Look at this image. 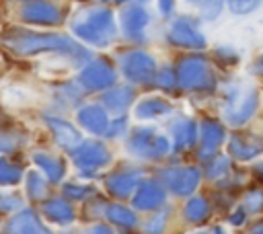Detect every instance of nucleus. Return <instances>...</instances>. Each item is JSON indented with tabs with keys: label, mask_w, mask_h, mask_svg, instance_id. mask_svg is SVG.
Here are the masks:
<instances>
[{
	"label": "nucleus",
	"mask_w": 263,
	"mask_h": 234,
	"mask_svg": "<svg viewBox=\"0 0 263 234\" xmlns=\"http://www.w3.org/2000/svg\"><path fill=\"white\" fill-rule=\"evenodd\" d=\"M226 170H228V158H226V156H214V158L208 162V166H205V174H208L210 179H216V177L224 174Z\"/></svg>",
	"instance_id": "cd10ccee"
},
{
	"label": "nucleus",
	"mask_w": 263,
	"mask_h": 234,
	"mask_svg": "<svg viewBox=\"0 0 263 234\" xmlns=\"http://www.w3.org/2000/svg\"><path fill=\"white\" fill-rule=\"evenodd\" d=\"M255 109H257V92L255 90H247V92L234 96L228 103V107L224 111V117H226V121L230 125H242L245 121L251 119Z\"/></svg>",
	"instance_id": "1a4fd4ad"
},
{
	"label": "nucleus",
	"mask_w": 263,
	"mask_h": 234,
	"mask_svg": "<svg viewBox=\"0 0 263 234\" xmlns=\"http://www.w3.org/2000/svg\"><path fill=\"white\" fill-rule=\"evenodd\" d=\"M132 99H134V90H132L129 86H115V88H111V90L103 96V103H105V107L111 109L113 113H121V111H125V109L129 107Z\"/></svg>",
	"instance_id": "412c9836"
},
{
	"label": "nucleus",
	"mask_w": 263,
	"mask_h": 234,
	"mask_svg": "<svg viewBox=\"0 0 263 234\" xmlns=\"http://www.w3.org/2000/svg\"><path fill=\"white\" fill-rule=\"evenodd\" d=\"M228 150L234 158L238 160H251L255 158L259 152H263V140L259 138H242V135H234L228 144Z\"/></svg>",
	"instance_id": "f3484780"
},
{
	"label": "nucleus",
	"mask_w": 263,
	"mask_h": 234,
	"mask_svg": "<svg viewBox=\"0 0 263 234\" xmlns=\"http://www.w3.org/2000/svg\"><path fill=\"white\" fill-rule=\"evenodd\" d=\"M185 216H187L191 222H201V220H205V216H208V203H205V199H201V197L189 199L187 205H185Z\"/></svg>",
	"instance_id": "a878e982"
},
{
	"label": "nucleus",
	"mask_w": 263,
	"mask_h": 234,
	"mask_svg": "<svg viewBox=\"0 0 263 234\" xmlns=\"http://www.w3.org/2000/svg\"><path fill=\"white\" fill-rule=\"evenodd\" d=\"M226 2L234 14H247V12L255 10L263 0H226Z\"/></svg>",
	"instance_id": "7c9ffc66"
},
{
	"label": "nucleus",
	"mask_w": 263,
	"mask_h": 234,
	"mask_svg": "<svg viewBox=\"0 0 263 234\" xmlns=\"http://www.w3.org/2000/svg\"><path fill=\"white\" fill-rule=\"evenodd\" d=\"M121 25L127 37L132 39H142L144 29L148 25V12L142 6H129L121 14Z\"/></svg>",
	"instance_id": "2eb2a0df"
},
{
	"label": "nucleus",
	"mask_w": 263,
	"mask_h": 234,
	"mask_svg": "<svg viewBox=\"0 0 263 234\" xmlns=\"http://www.w3.org/2000/svg\"><path fill=\"white\" fill-rule=\"evenodd\" d=\"M72 160L80 170L99 168L109 162V150L99 142H80L72 148Z\"/></svg>",
	"instance_id": "6e6552de"
},
{
	"label": "nucleus",
	"mask_w": 263,
	"mask_h": 234,
	"mask_svg": "<svg viewBox=\"0 0 263 234\" xmlns=\"http://www.w3.org/2000/svg\"><path fill=\"white\" fill-rule=\"evenodd\" d=\"M43 211H45V216H47L49 220H53V222H58V224H68V222L74 220V209H72V205H70L68 201H64V199H51L49 203H45Z\"/></svg>",
	"instance_id": "5701e85b"
},
{
	"label": "nucleus",
	"mask_w": 263,
	"mask_h": 234,
	"mask_svg": "<svg viewBox=\"0 0 263 234\" xmlns=\"http://www.w3.org/2000/svg\"><path fill=\"white\" fill-rule=\"evenodd\" d=\"M8 43L18 51V53H41V51H62V53H72V55H84L86 51L80 49L72 39L55 33H27L16 39H8Z\"/></svg>",
	"instance_id": "f03ea898"
},
{
	"label": "nucleus",
	"mask_w": 263,
	"mask_h": 234,
	"mask_svg": "<svg viewBox=\"0 0 263 234\" xmlns=\"http://www.w3.org/2000/svg\"><path fill=\"white\" fill-rule=\"evenodd\" d=\"M199 234H224L220 228H212V230H205V232H199Z\"/></svg>",
	"instance_id": "ea45409f"
},
{
	"label": "nucleus",
	"mask_w": 263,
	"mask_h": 234,
	"mask_svg": "<svg viewBox=\"0 0 263 234\" xmlns=\"http://www.w3.org/2000/svg\"><path fill=\"white\" fill-rule=\"evenodd\" d=\"M173 138H175V148L185 150L195 144L197 138V127L191 119H179L173 123Z\"/></svg>",
	"instance_id": "aec40b11"
},
{
	"label": "nucleus",
	"mask_w": 263,
	"mask_h": 234,
	"mask_svg": "<svg viewBox=\"0 0 263 234\" xmlns=\"http://www.w3.org/2000/svg\"><path fill=\"white\" fill-rule=\"evenodd\" d=\"M222 140H224V127L214 119H205L201 123V156L214 154L216 148L222 144Z\"/></svg>",
	"instance_id": "a211bd4d"
},
{
	"label": "nucleus",
	"mask_w": 263,
	"mask_h": 234,
	"mask_svg": "<svg viewBox=\"0 0 263 234\" xmlns=\"http://www.w3.org/2000/svg\"><path fill=\"white\" fill-rule=\"evenodd\" d=\"M164 185L177 195H189L199 185V170L195 166H175L162 172Z\"/></svg>",
	"instance_id": "0eeeda50"
},
{
	"label": "nucleus",
	"mask_w": 263,
	"mask_h": 234,
	"mask_svg": "<svg viewBox=\"0 0 263 234\" xmlns=\"http://www.w3.org/2000/svg\"><path fill=\"white\" fill-rule=\"evenodd\" d=\"M253 234H263V224H261V226H257V228L253 230Z\"/></svg>",
	"instance_id": "a19ab883"
},
{
	"label": "nucleus",
	"mask_w": 263,
	"mask_h": 234,
	"mask_svg": "<svg viewBox=\"0 0 263 234\" xmlns=\"http://www.w3.org/2000/svg\"><path fill=\"white\" fill-rule=\"evenodd\" d=\"M27 191H29V195L35 197V199L45 195V183H43V179H41L37 172H29V174H27Z\"/></svg>",
	"instance_id": "c85d7f7f"
},
{
	"label": "nucleus",
	"mask_w": 263,
	"mask_h": 234,
	"mask_svg": "<svg viewBox=\"0 0 263 234\" xmlns=\"http://www.w3.org/2000/svg\"><path fill=\"white\" fill-rule=\"evenodd\" d=\"M177 82L189 90H201L214 86V76L201 57H185L177 66Z\"/></svg>",
	"instance_id": "20e7f679"
},
{
	"label": "nucleus",
	"mask_w": 263,
	"mask_h": 234,
	"mask_svg": "<svg viewBox=\"0 0 263 234\" xmlns=\"http://www.w3.org/2000/svg\"><path fill=\"white\" fill-rule=\"evenodd\" d=\"M6 234H47V230L33 209H23L10 218L6 224Z\"/></svg>",
	"instance_id": "ddd939ff"
},
{
	"label": "nucleus",
	"mask_w": 263,
	"mask_h": 234,
	"mask_svg": "<svg viewBox=\"0 0 263 234\" xmlns=\"http://www.w3.org/2000/svg\"><path fill=\"white\" fill-rule=\"evenodd\" d=\"M115 70L103 62V60H95L90 64H86L78 76L80 84L86 88V90H103L107 86H113L115 84Z\"/></svg>",
	"instance_id": "423d86ee"
},
{
	"label": "nucleus",
	"mask_w": 263,
	"mask_h": 234,
	"mask_svg": "<svg viewBox=\"0 0 263 234\" xmlns=\"http://www.w3.org/2000/svg\"><path fill=\"white\" fill-rule=\"evenodd\" d=\"M242 222H245V209H236V211L230 216V224L238 226V224H242Z\"/></svg>",
	"instance_id": "4c0bfd02"
},
{
	"label": "nucleus",
	"mask_w": 263,
	"mask_h": 234,
	"mask_svg": "<svg viewBox=\"0 0 263 234\" xmlns=\"http://www.w3.org/2000/svg\"><path fill=\"white\" fill-rule=\"evenodd\" d=\"M33 162H35L39 168H43V172L47 174V179H49L51 183L60 181L62 174H64V166H62V162H60L55 156H49V154L39 152V154L33 156Z\"/></svg>",
	"instance_id": "b1692460"
},
{
	"label": "nucleus",
	"mask_w": 263,
	"mask_h": 234,
	"mask_svg": "<svg viewBox=\"0 0 263 234\" xmlns=\"http://www.w3.org/2000/svg\"><path fill=\"white\" fill-rule=\"evenodd\" d=\"M138 2H146V0H138Z\"/></svg>",
	"instance_id": "79ce46f5"
},
{
	"label": "nucleus",
	"mask_w": 263,
	"mask_h": 234,
	"mask_svg": "<svg viewBox=\"0 0 263 234\" xmlns=\"http://www.w3.org/2000/svg\"><path fill=\"white\" fill-rule=\"evenodd\" d=\"M158 6H160L162 14H171V10L175 6V0H158Z\"/></svg>",
	"instance_id": "c9c22d12"
},
{
	"label": "nucleus",
	"mask_w": 263,
	"mask_h": 234,
	"mask_svg": "<svg viewBox=\"0 0 263 234\" xmlns=\"http://www.w3.org/2000/svg\"><path fill=\"white\" fill-rule=\"evenodd\" d=\"M21 16L27 23H37V25H55L62 18V12L55 4L51 2H31L23 8Z\"/></svg>",
	"instance_id": "9b49d317"
},
{
	"label": "nucleus",
	"mask_w": 263,
	"mask_h": 234,
	"mask_svg": "<svg viewBox=\"0 0 263 234\" xmlns=\"http://www.w3.org/2000/svg\"><path fill=\"white\" fill-rule=\"evenodd\" d=\"M261 64H263V57H261Z\"/></svg>",
	"instance_id": "37998d69"
},
{
	"label": "nucleus",
	"mask_w": 263,
	"mask_h": 234,
	"mask_svg": "<svg viewBox=\"0 0 263 234\" xmlns=\"http://www.w3.org/2000/svg\"><path fill=\"white\" fill-rule=\"evenodd\" d=\"M121 70L132 82H150L156 76V64L146 51H129L121 60Z\"/></svg>",
	"instance_id": "39448f33"
},
{
	"label": "nucleus",
	"mask_w": 263,
	"mask_h": 234,
	"mask_svg": "<svg viewBox=\"0 0 263 234\" xmlns=\"http://www.w3.org/2000/svg\"><path fill=\"white\" fill-rule=\"evenodd\" d=\"M72 31L78 39L90 45H97V47H105L115 39L117 27H115V18L111 10L88 8L76 16V21L72 23Z\"/></svg>",
	"instance_id": "f257e3e1"
},
{
	"label": "nucleus",
	"mask_w": 263,
	"mask_h": 234,
	"mask_svg": "<svg viewBox=\"0 0 263 234\" xmlns=\"http://www.w3.org/2000/svg\"><path fill=\"white\" fill-rule=\"evenodd\" d=\"M138 185H140V172H115L107 179V189L117 197L129 195Z\"/></svg>",
	"instance_id": "6ab92c4d"
},
{
	"label": "nucleus",
	"mask_w": 263,
	"mask_h": 234,
	"mask_svg": "<svg viewBox=\"0 0 263 234\" xmlns=\"http://www.w3.org/2000/svg\"><path fill=\"white\" fill-rule=\"evenodd\" d=\"M193 4H199L201 8V14L205 18H216L222 10V0H189Z\"/></svg>",
	"instance_id": "c756f323"
},
{
	"label": "nucleus",
	"mask_w": 263,
	"mask_h": 234,
	"mask_svg": "<svg viewBox=\"0 0 263 234\" xmlns=\"http://www.w3.org/2000/svg\"><path fill=\"white\" fill-rule=\"evenodd\" d=\"M162 226H164V216H154L148 224H146V232L148 234H160L162 232Z\"/></svg>",
	"instance_id": "72a5a7b5"
},
{
	"label": "nucleus",
	"mask_w": 263,
	"mask_h": 234,
	"mask_svg": "<svg viewBox=\"0 0 263 234\" xmlns=\"http://www.w3.org/2000/svg\"><path fill=\"white\" fill-rule=\"evenodd\" d=\"M90 234H113V232H111L107 226H101V224H99V226H95V228L90 230Z\"/></svg>",
	"instance_id": "58836bf2"
},
{
	"label": "nucleus",
	"mask_w": 263,
	"mask_h": 234,
	"mask_svg": "<svg viewBox=\"0 0 263 234\" xmlns=\"http://www.w3.org/2000/svg\"><path fill=\"white\" fill-rule=\"evenodd\" d=\"M156 80H158V84H160V86H166V88H168V86H173V84H175L177 76L173 74V70L164 68V70H162V72L158 74V78H156Z\"/></svg>",
	"instance_id": "f704fd0d"
},
{
	"label": "nucleus",
	"mask_w": 263,
	"mask_h": 234,
	"mask_svg": "<svg viewBox=\"0 0 263 234\" xmlns=\"http://www.w3.org/2000/svg\"><path fill=\"white\" fill-rule=\"evenodd\" d=\"M127 148L140 158L154 160V158H162L171 152V142L166 135H162L150 127H136L129 133Z\"/></svg>",
	"instance_id": "7ed1b4c3"
},
{
	"label": "nucleus",
	"mask_w": 263,
	"mask_h": 234,
	"mask_svg": "<svg viewBox=\"0 0 263 234\" xmlns=\"http://www.w3.org/2000/svg\"><path fill=\"white\" fill-rule=\"evenodd\" d=\"M123 127H125V121H123V119H117V125L113 123L111 127H107V133H109V135H117Z\"/></svg>",
	"instance_id": "e433bc0d"
},
{
	"label": "nucleus",
	"mask_w": 263,
	"mask_h": 234,
	"mask_svg": "<svg viewBox=\"0 0 263 234\" xmlns=\"http://www.w3.org/2000/svg\"><path fill=\"white\" fill-rule=\"evenodd\" d=\"M168 111H171V105L164 99L150 96V99H144L142 103H138L134 113H136L138 119H154V117L166 115Z\"/></svg>",
	"instance_id": "4be33fe9"
},
{
	"label": "nucleus",
	"mask_w": 263,
	"mask_h": 234,
	"mask_svg": "<svg viewBox=\"0 0 263 234\" xmlns=\"http://www.w3.org/2000/svg\"><path fill=\"white\" fill-rule=\"evenodd\" d=\"M105 216H107L111 222L119 224V226H134V224H136V216H134L127 207H123V205H119V203L107 205V207H105Z\"/></svg>",
	"instance_id": "393cba45"
},
{
	"label": "nucleus",
	"mask_w": 263,
	"mask_h": 234,
	"mask_svg": "<svg viewBox=\"0 0 263 234\" xmlns=\"http://www.w3.org/2000/svg\"><path fill=\"white\" fill-rule=\"evenodd\" d=\"M64 193H66V197H70V199H82V197L90 195L92 191H90L88 187H82V185H66V187H64Z\"/></svg>",
	"instance_id": "473e14b6"
},
{
	"label": "nucleus",
	"mask_w": 263,
	"mask_h": 234,
	"mask_svg": "<svg viewBox=\"0 0 263 234\" xmlns=\"http://www.w3.org/2000/svg\"><path fill=\"white\" fill-rule=\"evenodd\" d=\"M23 177V170L18 164H12L8 160H0V183L2 185H14Z\"/></svg>",
	"instance_id": "bb28decb"
},
{
	"label": "nucleus",
	"mask_w": 263,
	"mask_h": 234,
	"mask_svg": "<svg viewBox=\"0 0 263 234\" xmlns=\"http://www.w3.org/2000/svg\"><path fill=\"white\" fill-rule=\"evenodd\" d=\"M168 39H171L175 45H181V47L199 49V47L205 45V37H203V35L193 27V23H189L187 18H177V21L171 25Z\"/></svg>",
	"instance_id": "9d476101"
},
{
	"label": "nucleus",
	"mask_w": 263,
	"mask_h": 234,
	"mask_svg": "<svg viewBox=\"0 0 263 234\" xmlns=\"http://www.w3.org/2000/svg\"><path fill=\"white\" fill-rule=\"evenodd\" d=\"M78 123H80L84 129H88V131H92V133H97V135L107 133V127H109L107 113H105V109L99 107V105H86V107H82V109L78 111Z\"/></svg>",
	"instance_id": "4468645a"
},
{
	"label": "nucleus",
	"mask_w": 263,
	"mask_h": 234,
	"mask_svg": "<svg viewBox=\"0 0 263 234\" xmlns=\"http://www.w3.org/2000/svg\"><path fill=\"white\" fill-rule=\"evenodd\" d=\"M245 205H247L249 211H255V213L261 211V209H263V191H261V189L249 191L247 197H245Z\"/></svg>",
	"instance_id": "2f4dec72"
},
{
	"label": "nucleus",
	"mask_w": 263,
	"mask_h": 234,
	"mask_svg": "<svg viewBox=\"0 0 263 234\" xmlns=\"http://www.w3.org/2000/svg\"><path fill=\"white\" fill-rule=\"evenodd\" d=\"M132 201L138 209H154L164 201V187L156 181H144L138 185Z\"/></svg>",
	"instance_id": "f8f14e48"
},
{
	"label": "nucleus",
	"mask_w": 263,
	"mask_h": 234,
	"mask_svg": "<svg viewBox=\"0 0 263 234\" xmlns=\"http://www.w3.org/2000/svg\"><path fill=\"white\" fill-rule=\"evenodd\" d=\"M45 121H47V125L51 127V131H53V135H55V140H58L60 146L72 150V148H76V146L82 142L80 131H78L72 123H68V121H64V119H58V117H47Z\"/></svg>",
	"instance_id": "dca6fc26"
}]
</instances>
